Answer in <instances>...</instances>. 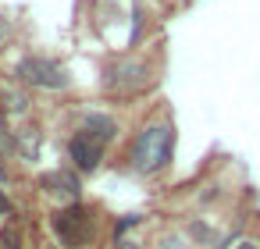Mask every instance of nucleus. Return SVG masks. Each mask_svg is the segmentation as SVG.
<instances>
[{
  "instance_id": "nucleus-1",
  "label": "nucleus",
  "mask_w": 260,
  "mask_h": 249,
  "mask_svg": "<svg viewBox=\"0 0 260 249\" xmlns=\"http://www.w3.org/2000/svg\"><path fill=\"white\" fill-rule=\"evenodd\" d=\"M168 157H171V132L164 125L146 128L132 146V167L136 171H157L168 164Z\"/></svg>"
},
{
  "instance_id": "nucleus-12",
  "label": "nucleus",
  "mask_w": 260,
  "mask_h": 249,
  "mask_svg": "<svg viewBox=\"0 0 260 249\" xmlns=\"http://www.w3.org/2000/svg\"><path fill=\"white\" fill-rule=\"evenodd\" d=\"M0 174H4V164H0Z\"/></svg>"
},
{
  "instance_id": "nucleus-4",
  "label": "nucleus",
  "mask_w": 260,
  "mask_h": 249,
  "mask_svg": "<svg viewBox=\"0 0 260 249\" xmlns=\"http://www.w3.org/2000/svg\"><path fill=\"white\" fill-rule=\"evenodd\" d=\"M18 75H22L25 82H32V86H47V89H57V86H64V72H61L57 64H50V61H40V57H29V61H22Z\"/></svg>"
},
{
  "instance_id": "nucleus-5",
  "label": "nucleus",
  "mask_w": 260,
  "mask_h": 249,
  "mask_svg": "<svg viewBox=\"0 0 260 249\" xmlns=\"http://www.w3.org/2000/svg\"><path fill=\"white\" fill-rule=\"evenodd\" d=\"M100 153H104V143H100V139H93V135H86V132H79V135L72 139V160H75L82 171H93V167L100 164Z\"/></svg>"
},
{
  "instance_id": "nucleus-6",
  "label": "nucleus",
  "mask_w": 260,
  "mask_h": 249,
  "mask_svg": "<svg viewBox=\"0 0 260 249\" xmlns=\"http://www.w3.org/2000/svg\"><path fill=\"white\" fill-rule=\"evenodd\" d=\"M82 132H86V135H93V139H100V143H107V139L114 135V121H111V118H104V114H89V118H86V125H82Z\"/></svg>"
},
{
  "instance_id": "nucleus-9",
  "label": "nucleus",
  "mask_w": 260,
  "mask_h": 249,
  "mask_svg": "<svg viewBox=\"0 0 260 249\" xmlns=\"http://www.w3.org/2000/svg\"><path fill=\"white\" fill-rule=\"evenodd\" d=\"M11 150V132H8V125H4V118H0V157H4Z\"/></svg>"
},
{
  "instance_id": "nucleus-10",
  "label": "nucleus",
  "mask_w": 260,
  "mask_h": 249,
  "mask_svg": "<svg viewBox=\"0 0 260 249\" xmlns=\"http://www.w3.org/2000/svg\"><path fill=\"white\" fill-rule=\"evenodd\" d=\"M4 214H11V203H8V196H4V192H0V217H4Z\"/></svg>"
},
{
  "instance_id": "nucleus-7",
  "label": "nucleus",
  "mask_w": 260,
  "mask_h": 249,
  "mask_svg": "<svg viewBox=\"0 0 260 249\" xmlns=\"http://www.w3.org/2000/svg\"><path fill=\"white\" fill-rule=\"evenodd\" d=\"M43 185H47L50 192H68V196H75V192H79V182H75L72 174H64V171L47 174V178H43Z\"/></svg>"
},
{
  "instance_id": "nucleus-2",
  "label": "nucleus",
  "mask_w": 260,
  "mask_h": 249,
  "mask_svg": "<svg viewBox=\"0 0 260 249\" xmlns=\"http://www.w3.org/2000/svg\"><path fill=\"white\" fill-rule=\"evenodd\" d=\"M54 231L57 238L68 245V249H82L89 238H93V221H89V210L86 206H64L54 214Z\"/></svg>"
},
{
  "instance_id": "nucleus-8",
  "label": "nucleus",
  "mask_w": 260,
  "mask_h": 249,
  "mask_svg": "<svg viewBox=\"0 0 260 249\" xmlns=\"http://www.w3.org/2000/svg\"><path fill=\"white\" fill-rule=\"evenodd\" d=\"M0 249H22V242H18V231H15V228H4V231H0Z\"/></svg>"
},
{
  "instance_id": "nucleus-11",
  "label": "nucleus",
  "mask_w": 260,
  "mask_h": 249,
  "mask_svg": "<svg viewBox=\"0 0 260 249\" xmlns=\"http://www.w3.org/2000/svg\"><path fill=\"white\" fill-rule=\"evenodd\" d=\"M239 249H256V245H249V242H242V245H239Z\"/></svg>"
},
{
  "instance_id": "nucleus-3",
  "label": "nucleus",
  "mask_w": 260,
  "mask_h": 249,
  "mask_svg": "<svg viewBox=\"0 0 260 249\" xmlns=\"http://www.w3.org/2000/svg\"><path fill=\"white\" fill-rule=\"evenodd\" d=\"M146 82H150V72H146V64H139V61H121V64H114V68L107 72V89L118 93V96L139 93V89H146Z\"/></svg>"
}]
</instances>
